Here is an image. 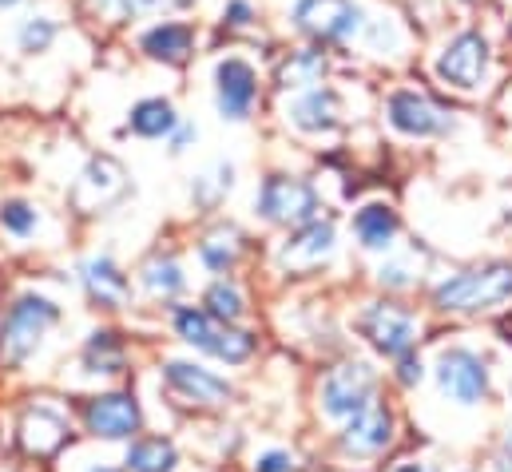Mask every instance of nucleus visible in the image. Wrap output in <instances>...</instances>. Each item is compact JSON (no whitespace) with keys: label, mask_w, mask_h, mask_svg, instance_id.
Instances as JSON below:
<instances>
[{"label":"nucleus","mask_w":512,"mask_h":472,"mask_svg":"<svg viewBox=\"0 0 512 472\" xmlns=\"http://www.w3.org/2000/svg\"><path fill=\"white\" fill-rule=\"evenodd\" d=\"M433 302L445 314H481L512 302V262H489L437 286Z\"/></svg>","instance_id":"f257e3e1"},{"label":"nucleus","mask_w":512,"mask_h":472,"mask_svg":"<svg viewBox=\"0 0 512 472\" xmlns=\"http://www.w3.org/2000/svg\"><path fill=\"white\" fill-rule=\"evenodd\" d=\"M56 318H60V310L40 294L16 298L8 306V314H4V326H0V361L4 365H20L40 346V338L56 326Z\"/></svg>","instance_id":"f03ea898"},{"label":"nucleus","mask_w":512,"mask_h":472,"mask_svg":"<svg viewBox=\"0 0 512 472\" xmlns=\"http://www.w3.org/2000/svg\"><path fill=\"white\" fill-rule=\"evenodd\" d=\"M258 215L282 227H302L318 219V191L290 175H270L258 191Z\"/></svg>","instance_id":"7ed1b4c3"},{"label":"nucleus","mask_w":512,"mask_h":472,"mask_svg":"<svg viewBox=\"0 0 512 472\" xmlns=\"http://www.w3.org/2000/svg\"><path fill=\"white\" fill-rule=\"evenodd\" d=\"M294 24L322 44H346L362 28V8L354 0H298Z\"/></svg>","instance_id":"20e7f679"},{"label":"nucleus","mask_w":512,"mask_h":472,"mask_svg":"<svg viewBox=\"0 0 512 472\" xmlns=\"http://www.w3.org/2000/svg\"><path fill=\"white\" fill-rule=\"evenodd\" d=\"M437 385L457 405H477V401L489 397V365L481 354H473L465 346H453V350L437 357Z\"/></svg>","instance_id":"39448f33"},{"label":"nucleus","mask_w":512,"mask_h":472,"mask_svg":"<svg viewBox=\"0 0 512 472\" xmlns=\"http://www.w3.org/2000/svg\"><path fill=\"white\" fill-rule=\"evenodd\" d=\"M489 72V40L481 32H461L445 44V52L437 56V76L457 88V92H473L481 88Z\"/></svg>","instance_id":"423d86ee"},{"label":"nucleus","mask_w":512,"mask_h":472,"mask_svg":"<svg viewBox=\"0 0 512 472\" xmlns=\"http://www.w3.org/2000/svg\"><path fill=\"white\" fill-rule=\"evenodd\" d=\"M374 385H378V377H374V369L366 361H346V365L326 373V381H322V409L330 417H354L358 409L370 405Z\"/></svg>","instance_id":"0eeeda50"},{"label":"nucleus","mask_w":512,"mask_h":472,"mask_svg":"<svg viewBox=\"0 0 512 472\" xmlns=\"http://www.w3.org/2000/svg\"><path fill=\"white\" fill-rule=\"evenodd\" d=\"M358 330L370 338V346L385 357H401L413 350V342H417V322H413V314H405V310H397V306H370V310H362V318H358Z\"/></svg>","instance_id":"6e6552de"},{"label":"nucleus","mask_w":512,"mask_h":472,"mask_svg":"<svg viewBox=\"0 0 512 472\" xmlns=\"http://www.w3.org/2000/svg\"><path fill=\"white\" fill-rule=\"evenodd\" d=\"M124 191H128V175H124V167H120L112 155H96V159L84 167V175L76 179V187H72V203H76L84 215H92V211L112 207Z\"/></svg>","instance_id":"1a4fd4ad"},{"label":"nucleus","mask_w":512,"mask_h":472,"mask_svg":"<svg viewBox=\"0 0 512 472\" xmlns=\"http://www.w3.org/2000/svg\"><path fill=\"white\" fill-rule=\"evenodd\" d=\"M255 96L258 80L247 60H223L215 68V100H219L223 119H247L255 108Z\"/></svg>","instance_id":"9d476101"},{"label":"nucleus","mask_w":512,"mask_h":472,"mask_svg":"<svg viewBox=\"0 0 512 472\" xmlns=\"http://www.w3.org/2000/svg\"><path fill=\"white\" fill-rule=\"evenodd\" d=\"M385 116H389V123H393L401 135H417V139L441 135V131L449 127V116H445L429 96H421V92H393Z\"/></svg>","instance_id":"9b49d317"},{"label":"nucleus","mask_w":512,"mask_h":472,"mask_svg":"<svg viewBox=\"0 0 512 472\" xmlns=\"http://www.w3.org/2000/svg\"><path fill=\"white\" fill-rule=\"evenodd\" d=\"M163 377H167V385H171L183 401H191V405H223V401L235 397V389H231L223 377H215L211 369H199V365H191V361H167Z\"/></svg>","instance_id":"f8f14e48"},{"label":"nucleus","mask_w":512,"mask_h":472,"mask_svg":"<svg viewBox=\"0 0 512 472\" xmlns=\"http://www.w3.org/2000/svg\"><path fill=\"white\" fill-rule=\"evenodd\" d=\"M342 445L358 457H374V453H385L393 445V413L385 405H366L350 417L346 433H342Z\"/></svg>","instance_id":"ddd939ff"},{"label":"nucleus","mask_w":512,"mask_h":472,"mask_svg":"<svg viewBox=\"0 0 512 472\" xmlns=\"http://www.w3.org/2000/svg\"><path fill=\"white\" fill-rule=\"evenodd\" d=\"M88 429L108 441H124L139 433V405L131 393H104L88 405Z\"/></svg>","instance_id":"4468645a"},{"label":"nucleus","mask_w":512,"mask_h":472,"mask_svg":"<svg viewBox=\"0 0 512 472\" xmlns=\"http://www.w3.org/2000/svg\"><path fill=\"white\" fill-rule=\"evenodd\" d=\"M330 250H334V223L330 219H310V223H302L290 242L282 246V266H290V270H310V266H318L322 258H330Z\"/></svg>","instance_id":"2eb2a0df"},{"label":"nucleus","mask_w":512,"mask_h":472,"mask_svg":"<svg viewBox=\"0 0 512 472\" xmlns=\"http://www.w3.org/2000/svg\"><path fill=\"white\" fill-rule=\"evenodd\" d=\"M64 441H68V421H64L60 413L36 405V409H28V413L20 417V445H24L28 453L52 457Z\"/></svg>","instance_id":"dca6fc26"},{"label":"nucleus","mask_w":512,"mask_h":472,"mask_svg":"<svg viewBox=\"0 0 512 472\" xmlns=\"http://www.w3.org/2000/svg\"><path fill=\"white\" fill-rule=\"evenodd\" d=\"M338 116H342V104H338V96L330 88H310L290 108L294 127H302V131H330L338 123Z\"/></svg>","instance_id":"f3484780"},{"label":"nucleus","mask_w":512,"mask_h":472,"mask_svg":"<svg viewBox=\"0 0 512 472\" xmlns=\"http://www.w3.org/2000/svg\"><path fill=\"white\" fill-rule=\"evenodd\" d=\"M143 52L151 60H163V64H183L191 56V44H195V32L187 24H155L151 32H143Z\"/></svg>","instance_id":"a211bd4d"},{"label":"nucleus","mask_w":512,"mask_h":472,"mask_svg":"<svg viewBox=\"0 0 512 472\" xmlns=\"http://www.w3.org/2000/svg\"><path fill=\"white\" fill-rule=\"evenodd\" d=\"M84 286L100 306H124V298H128V278L120 274V266L112 258H92L84 266Z\"/></svg>","instance_id":"6ab92c4d"},{"label":"nucleus","mask_w":512,"mask_h":472,"mask_svg":"<svg viewBox=\"0 0 512 472\" xmlns=\"http://www.w3.org/2000/svg\"><path fill=\"white\" fill-rule=\"evenodd\" d=\"M354 231H358L366 250H389L397 238V215L385 203H370L354 215Z\"/></svg>","instance_id":"aec40b11"},{"label":"nucleus","mask_w":512,"mask_h":472,"mask_svg":"<svg viewBox=\"0 0 512 472\" xmlns=\"http://www.w3.org/2000/svg\"><path fill=\"white\" fill-rule=\"evenodd\" d=\"M326 76V56L306 48V52H294L282 68H278V88L290 92V88H306V84H318Z\"/></svg>","instance_id":"412c9836"},{"label":"nucleus","mask_w":512,"mask_h":472,"mask_svg":"<svg viewBox=\"0 0 512 472\" xmlns=\"http://www.w3.org/2000/svg\"><path fill=\"white\" fill-rule=\"evenodd\" d=\"M131 131L135 135H143V139H159V135H167V131H175V108L167 104V100H143V104H135L131 108Z\"/></svg>","instance_id":"4be33fe9"},{"label":"nucleus","mask_w":512,"mask_h":472,"mask_svg":"<svg viewBox=\"0 0 512 472\" xmlns=\"http://www.w3.org/2000/svg\"><path fill=\"white\" fill-rule=\"evenodd\" d=\"M179 461L175 445L163 441V437H147V441H135L128 449V469L131 472H171Z\"/></svg>","instance_id":"5701e85b"},{"label":"nucleus","mask_w":512,"mask_h":472,"mask_svg":"<svg viewBox=\"0 0 512 472\" xmlns=\"http://www.w3.org/2000/svg\"><path fill=\"white\" fill-rule=\"evenodd\" d=\"M219 326H223V322L211 318L207 310H191V306L175 310V330H179V338H183L187 346H195V350H207V354H211Z\"/></svg>","instance_id":"b1692460"},{"label":"nucleus","mask_w":512,"mask_h":472,"mask_svg":"<svg viewBox=\"0 0 512 472\" xmlns=\"http://www.w3.org/2000/svg\"><path fill=\"white\" fill-rule=\"evenodd\" d=\"M84 365H88V373H116V369L124 365V346H120V338L108 334V330L92 334V342H88V350H84Z\"/></svg>","instance_id":"393cba45"},{"label":"nucleus","mask_w":512,"mask_h":472,"mask_svg":"<svg viewBox=\"0 0 512 472\" xmlns=\"http://www.w3.org/2000/svg\"><path fill=\"white\" fill-rule=\"evenodd\" d=\"M143 282H147L151 294L171 298V294L183 290V270H179V262H171V258H151L147 270H143Z\"/></svg>","instance_id":"a878e982"},{"label":"nucleus","mask_w":512,"mask_h":472,"mask_svg":"<svg viewBox=\"0 0 512 472\" xmlns=\"http://www.w3.org/2000/svg\"><path fill=\"white\" fill-rule=\"evenodd\" d=\"M211 354L223 357V361H231V365H239V361H247V357L255 354V338H251L247 330H231V326L223 322V326H219V334H215Z\"/></svg>","instance_id":"bb28decb"},{"label":"nucleus","mask_w":512,"mask_h":472,"mask_svg":"<svg viewBox=\"0 0 512 472\" xmlns=\"http://www.w3.org/2000/svg\"><path fill=\"white\" fill-rule=\"evenodd\" d=\"M203 306H207L211 318H219V322H235V318L243 314V294H239L235 286H227V282H215V286L207 290Z\"/></svg>","instance_id":"cd10ccee"},{"label":"nucleus","mask_w":512,"mask_h":472,"mask_svg":"<svg viewBox=\"0 0 512 472\" xmlns=\"http://www.w3.org/2000/svg\"><path fill=\"white\" fill-rule=\"evenodd\" d=\"M52 40H56V24H52L48 16H32V20H24V28H20V48H24L28 56L48 52Z\"/></svg>","instance_id":"c85d7f7f"},{"label":"nucleus","mask_w":512,"mask_h":472,"mask_svg":"<svg viewBox=\"0 0 512 472\" xmlns=\"http://www.w3.org/2000/svg\"><path fill=\"white\" fill-rule=\"evenodd\" d=\"M239 246H235V235H211L203 246H199V258L211 266V270H227L235 262Z\"/></svg>","instance_id":"c756f323"},{"label":"nucleus","mask_w":512,"mask_h":472,"mask_svg":"<svg viewBox=\"0 0 512 472\" xmlns=\"http://www.w3.org/2000/svg\"><path fill=\"white\" fill-rule=\"evenodd\" d=\"M0 227L4 231H12V235H32L36 231V211L28 207V203H4L0 207Z\"/></svg>","instance_id":"7c9ffc66"},{"label":"nucleus","mask_w":512,"mask_h":472,"mask_svg":"<svg viewBox=\"0 0 512 472\" xmlns=\"http://www.w3.org/2000/svg\"><path fill=\"white\" fill-rule=\"evenodd\" d=\"M421 377H425V365H421V357H413V354L397 357V381H401V385H417Z\"/></svg>","instance_id":"2f4dec72"},{"label":"nucleus","mask_w":512,"mask_h":472,"mask_svg":"<svg viewBox=\"0 0 512 472\" xmlns=\"http://www.w3.org/2000/svg\"><path fill=\"white\" fill-rule=\"evenodd\" d=\"M255 472H294V457L290 453H266V457H258Z\"/></svg>","instance_id":"473e14b6"},{"label":"nucleus","mask_w":512,"mask_h":472,"mask_svg":"<svg viewBox=\"0 0 512 472\" xmlns=\"http://www.w3.org/2000/svg\"><path fill=\"white\" fill-rule=\"evenodd\" d=\"M251 16H255V8H251L247 0H231V4H227V12H223V20H227L231 28H243V24H251Z\"/></svg>","instance_id":"72a5a7b5"},{"label":"nucleus","mask_w":512,"mask_h":472,"mask_svg":"<svg viewBox=\"0 0 512 472\" xmlns=\"http://www.w3.org/2000/svg\"><path fill=\"white\" fill-rule=\"evenodd\" d=\"M382 282H389V286H409V278H405V266H389V270L382 266Z\"/></svg>","instance_id":"f704fd0d"},{"label":"nucleus","mask_w":512,"mask_h":472,"mask_svg":"<svg viewBox=\"0 0 512 472\" xmlns=\"http://www.w3.org/2000/svg\"><path fill=\"white\" fill-rule=\"evenodd\" d=\"M187 143H191V131H187V127H183V131H179V135H175V151H183V147H187Z\"/></svg>","instance_id":"c9c22d12"},{"label":"nucleus","mask_w":512,"mask_h":472,"mask_svg":"<svg viewBox=\"0 0 512 472\" xmlns=\"http://www.w3.org/2000/svg\"><path fill=\"white\" fill-rule=\"evenodd\" d=\"M501 334H505V342L512 346V318H505V322H501Z\"/></svg>","instance_id":"e433bc0d"},{"label":"nucleus","mask_w":512,"mask_h":472,"mask_svg":"<svg viewBox=\"0 0 512 472\" xmlns=\"http://www.w3.org/2000/svg\"><path fill=\"white\" fill-rule=\"evenodd\" d=\"M397 472H433V469H425V465H401Z\"/></svg>","instance_id":"4c0bfd02"},{"label":"nucleus","mask_w":512,"mask_h":472,"mask_svg":"<svg viewBox=\"0 0 512 472\" xmlns=\"http://www.w3.org/2000/svg\"><path fill=\"white\" fill-rule=\"evenodd\" d=\"M12 4H16V0H0V8H12Z\"/></svg>","instance_id":"58836bf2"},{"label":"nucleus","mask_w":512,"mask_h":472,"mask_svg":"<svg viewBox=\"0 0 512 472\" xmlns=\"http://www.w3.org/2000/svg\"><path fill=\"white\" fill-rule=\"evenodd\" d=\"M92 472H116V469H92Z\"/></svg>","instance_id":"ea45409f"}]
</instances>
